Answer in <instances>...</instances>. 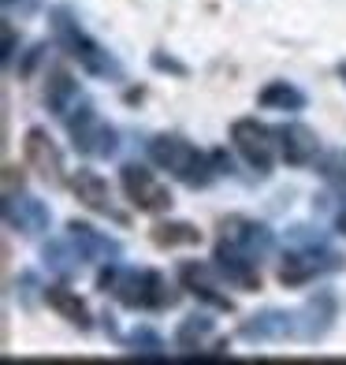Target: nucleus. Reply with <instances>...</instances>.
Masks as SVG:
<instances>
[{"mask_svg": "<svg viewBox=\"0 0 346 365\" xmlns=\"http://www.w3.org/2000/svg\"><path fill=\"white\" fill-rule=\"evenodd\" d=\"M71 235H75V242H82L86 246V257H93V254H105V257H112L115 254V242H108V239H101L97 231L90 227V224H71Z\"/></svg>", "mask_w": 346, "mask_h": 365, "instance_id": "16", "label": "nucleus"}, {"mask_svg": "<svg viewBox=\"0 0 346 365\" xmlns=\"http://www.w3.org/2000/svg\"><path fill=\"white\" fill-rule=\"evenodd\" d=\"M45 302L53 306L56 313H63V317H68L75 328H82V331L90 328V313H86V306H82L68 287H48V291H45Z\"/></svg>", "mask_w": 346, "mask_h": 365, "instance_id": "11", "label": "nucleus"}, {"mask_svg": "<svg viewBox=\"0 0 346 365\" xmlns=\"http://www.w3.org/2000/svg\"><path fill=\"white\" fill-rule=\"evenodd\" d=\"M153 242L157 246H194V242H201V231L190 227V224H160L153 227Z\"/></svg>", "mask_w": 346, "mask_h": 365, "instance_id": "14", "label": "nucleus"}, {"mask_svg": "<svg viewBox=\"0 0 346 365\" xmlns=\"http://www.w3.org/2000/svg\"><path fill=\"white\" fill-rule=\"evenodd\" d=\"M220 231H224V239L220 242H227V246H235V250H246V254H253V250H268L272 246V235L261 224H250V220H242V217H231V220H224L220 224Z\"/></svg>", "mask_w": 346, "mask_h": 365, "instance_id": "8", "label": "nucleus"}, {"mask_svg": "<svg viewBox=\"0 0 346 365\" xmlns=\"http://www.w3.org/2000/svg\"><path fill=\"white\" fill-rule=\"evenodd\" d=\"M324 175L335 179V182H346V153H335L332 160L324 164Z\"/></svg>", "mask_w": 346, "mask_h": 365, "instance_id": "18", "label": "nucleus"}, {"mask_svg": "<svg viewBox=\"0 0 346 365\" xmlns=\"http://www.w3.org/2000/svg\"><path fill=\"white\" fill-rule=\"evenodd\" d=\"M123 190L142 212H164L172 209V194L160 187V179L153 172L138 168V164H127L123 168Z\"/></svg>", "mask_w": 346, "mask_h": 365, "instance_id": "2", "label": "nucleus"}, {"mask_svg": "<svg viewBox=\"0 0 346 365\" xmlns=\"http://www.w3.org/2000/svg\"><path fill=\"white\" fill-rule=\"evenodd\" d=\"M212 331V324L209 321H201V317H190L183 328H179V346H183V351H194V343H201L205 336Z\"/></svg>", "mask_w": 346, "mask_h": 365, "instance_id": "17", "label": "nucleus"}, {"mask_svg": "<svg viewBox=\"0 0 346 365\" xmlns=\"http://www.w3.org/2000/svg\"><path fill=\"white\" fill-rule=\"evenodd\" d=\"M231 138H235L238 145V153L253 164V168L261 172H268L272 168V157H276V135L268 127H261L257 120H238L235 127H231Z\"/></svg>", "mask_w": 346, "mask_h": 365, "instance_id": "3", "label": "nucleus"}, {"mask_svg": "<svg viewBox=\"0 0 346 365\" xmlns=\"http://www.w3.org/2000/svg\"><path fill=\"white\" fill-rule=\"evenodd\" d=\"M71 97H75V78L63 71V68H56L53 75H48V86H45V105L56 108V112H63Z\"/></svg>", "mask_w": 346, "mask_h": 365, "instance_id": "12", "label": "nucleus"}, {"mask_svg": "<svg viewBox=\"0 0 346 365\" xmlns=\"http://www.w3.org/2000/svg\"><path fill=\"white\" fill-rule=\"evenodd\" d=\"M8 224L19 227V231H41L48 224V212L41 202H34V197H11L8 202Z\"/></svg>", "mask_w": 346, "mask_h": 365, "instance_id": "10", "label": "nucleus"}, {"mask_svg": "<svg viewBox=\"0 0 346 365\" xmlns=\"http://www.w3.org/2000/svg\"><path fill=\"white\" fill-rule=\"evenodd\" d=\"M23 149H26V164H30V168H34L48 187H60V182H63V160H60V149L53 145V138L34 127V130H26Z\"/></svg>", "mask_w": 346, "mask_h": 365, "instance_id": "4", "label": "nucleus"}, {"mask_svg": "<svg viewBox=\"0 0 346 365\" xmlns=\"http://www.w3.org/2000/svg\"><path fill=\"white\" fill-rule=\"evenodd\" d=\"M153 63H157L160 71H175V75H183V68H179L175 60H164V56H153Z\"/></svg>", "mask_w": 346, "mask_h": 365, "instance_id": "19", "label": "nucleus"}, {"mask_svg": "<svg viewBox=\"0 0 346 365\" xmlns=\"http://www.w3.org/2000/svg\"><path fill=\"white\" fill-rule=\"evenodd\" d=\"M68 127H71L75 149H82L86 157H108L115 149V130L108 123H101L97 112H82L78 120H71Z\"/></svg>", "mask_w": 346, "mask_h": 365, "instance_id": "5", "label": "nucleus"}, {"mask_svg": "<svg viewBox=\"0 0 346 365\" xmlns=\"http://www.w3.org/2000/svg\"><path fill=\"white\" fill-rule=\"evenodd\" d=\"M150 153H153V160L160 164V168H168L172 175H179L187 187H209L212 172H216L187 138H179V135H160V138H153V142H150Z\"/></svg>", "mask_w": 346, "mask_h": 365, "instance_id": "1", "label": "nucleus"}, {"mask_svg": "<svg viewBox=\"0 0 346 365\" xmlns=\"http://www.w3.org/2000/svg\"><path fill=\"white\" fill-rule=\"evenodd\" d=\"M276 138H279V149H283V160L294 164V168H302V164H309L313 157H317V135L302 123L279 127Z\"/></svg>", "mask_w": 346, "mask_h": 365, "instance_id": "7", "label": "nucleus"}, {"mask_svg": "<svg viewBox=\"0 0 346 365\" xmlns=\"http://www.w3.org/2000/svg\"><path fill=\"white\" fill-rule=\"evenodd\" d=\"M320 269H327V264H317L313 257H287V264L279 269V284H287V287H302V284H309V279L317 276Z\"/></svg>", "mask_w": 346, "mask_h": 365, "instance_id": "13", "label": "nucleus"}, {"mask_svg": "<svg viewBox=\"0 0 346 365\" xmlns=\"http://www.w3.org/2000/svg\"><path fill=\"white\" fill-rule=\"evenodd\" d=\"M68 182H71L75 197H78V202L86 205V209H93V212H105V217H112V220L127 224V217H123V212H115V209H112L108 182H105L101 175H97V172H86V168H82V172H75Z\"/></svg>", "mask_w": 346, "mask_h": 365, "instance_id": "6", "label": "nucleus"}, {"mask_svg": "<svg viewBox=\"0 0 346 365\" xmlns=\"http://www.w3.org/2000/svg\"><path fill=\"white\" fill-rule=\"evenodd\" d=\"M261 105L265 108H302L305 97L294 86H287V82H272L268 90H261Z\"/></svg>", "mask_w": 346, "mask_h": 365, "instance_id": "15", "label": "nucleus"}, {"mask_svg": "<svg viewBox=\"0 0 346 365\" xmlns=\"http://www.w3.org/2000/svg\"><path fill=\"white\" fill-rule=\"evenodd\" d=\"M179 279H183V287L194 294V298H201V302H209L212 309H231V298L220 294V287L212 284V272L205 269V264H183L179 269Z\"/></svg>", "mask_w": 346, "mask_h": 365, "instance_id": "9", "label": "nucleus"}]
</instances>
